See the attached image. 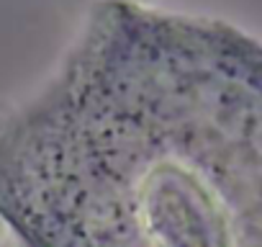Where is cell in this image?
I'll list each match as a JSON object with an SVG mask.
<instances>
[{
    "mask_svg": "<svg viewBox=\"0 0 262 247\" xmlns=\"http://www.w3.org/2000/svg\"><path fill=\"white\" fill-rule=\"evenodd\" d=\"M175 42V103L95 77L16 147L8 201L36 244L262 247V47Z\"/></svg>",
    "mask_w": 262,
    "mask_h": 247,
    "instance_id": "cell-1",
    "label": "cell"
}]
</instances>
